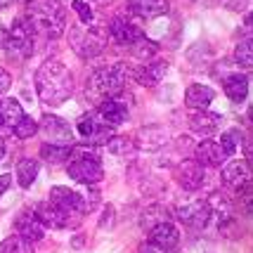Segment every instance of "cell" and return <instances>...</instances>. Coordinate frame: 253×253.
Wrapping results in <instances>:
<instances>
[{
  "label": "cell",
  "mask_w": 253,
  "mask_h": 253,
  "mask_svg": "<svg viewBox=\"0 0 253 253\" xmlns=\"http://www.w3.org/2000/svg\"><path fill=\"white\" fill-rule=\"evenodd\" d=\"M36 90L43 104L59 107L74 92V74L59 59H47L36 71Z\"/></svg>",
  "instance_id": "6da1fadb"
},
{
  "label": "cell",
  "mask_w": 253,
  "mask_h": 253,
  "mask_svg": "<svg viewBox=\"0 0 253 253\" xmlns=\"http://www.w3.org/2000/svg\"><path fill=\"white\" fill-rule=\"evenodd\" d=\"M128 81H132V66H128L126 62H119V64H114V66H102V69H97L88 78V83H85V97L92 104L99 107L104 99L119 97L123 90H126Z\"/></svg>",
  "instance_id": "7a4b0ae2"
},
{
  "label": "cell",
  "mask_w": 253,
  "mask_h": 253,
  "mask_svg": "<svg viewBox=\"0 0 253 253\" xmlns=\"http://www.w3.org/2000/svg\"><path fill=\"white\" fill-rule=\"evenodd\" d=\"M24 17L33 31L45 38H59L66 29V10L59 0H29Z\"/></svg>",
  "instance_id": "3957f363"
},
{
  "label": "cell",
  "mask_w": 253,
  "mask_h": 253,
  "mask_svg": "<svg viewBox=\"0 0 253 253\" xmlns=\"http://www.w3.org/2000/svg\"><path fill=\"white\" fill-rule=\"evenodd\" d=\"M69 177H74L81 185H97L104 177V168L99 156L92 149H71V159H69Z\"/></svg>",
  "instance_id": "277c9868"
},
{
  "label": "cell",
  "mask_w": 253,
  "mask_h": 253,
  "mask_svg": "<svg viewBox=\"0 0 253 253\" xmlns=\"http://www.w3.org/2000/svg\"><path fill=\"white\" fill-rule=\"evenodd\" d=\"M69 38H71V47L76 50L78 57L83 59H92L97 57L104 45H107V31L99 29V26H92V24H78L69 31Z\"/></svg>",
  "instance_id": "5b68a950"
},
{
  "label": "cell",
  "mask_w": 253,
  "mask_h": 253,
  "mask_svg": "<svg viewBox=\"0 0 253 253\" xmlns=\"http://www.w3.org/2000/svg\"><path fill=\"white\" fill-rule=\"evenodd\" d=\"M33 43H36V31H33V26L29 24L26 17H19L17 22L12 24L5 50H7L14 59H24V57H31Z\"/></svg>",
  "instance_id": "8992f818"
},
{
  "label": "cell",
  "mask_w": 253,
  "mask_h": 253,
  "mask_svg": "<svg viewBox=\"0 0 253 253\" xmlns=\"http://www.w3.org/2000/svg\"><path fill=\"white\" fill-rule=\"evenodd\" d=\"M33 213H36V218L43 222L45 227H52V230L76 227L78 222H81V215L59 209V206L52 204L50 199H47V201H41V204H36V206H33Z\"/></svg>",
  "instance_id": "52a82bcc"
},
{
  "label": "cell",
  "mask_w": 253,
  "mask_h": 253,
  "mask_svg": "<svg viewBox=\"0 0 253 253\" xmlns=\"http://www.w3.org/2000/svg\"><path fill=\"white\" fill-rule=\"evenodd\" d=\"M81 137L90 144H107L111 140V126L104 123V119L99 116L97 111H90V114H83L76 123Z\"/></svg>",
  "instance_id": "ba28073f"
},
{
  "label": "cell",
  "mask_w": 253,
  "mask_h": 253,
  "mask_svg": "<svg viewBox=\"0 0 253 253\" xmlns=\"http://www.w3.org/2000/svg\"><path fill=\"white\" fill-rule=\"evenodd\" d=\"M222 185L227 189H234V192H242L244 187H251L253 182V168L246 159H234L230 164L222 166Z\"/></svg>",
  "instance_id": "9c48e42d"
},
{
  "label": "cell",
  "mask_w": 253,
  "mask_h": 253,
  "mask_svg": "<svg viewBox=\"0 0 253 253\" xmlns=\"http://www.w3.org/2000/svg\"><path fill=\"white\" fill-rule=\"evenodd\" d=\"M175 215L189 230H204L211 222V206L209 201H189L185 206H177Z\"/></svg>",
  "instance_id": "30bf717a"
},
{
  "label": "cell",
  "mask_w": 253,
  "mask_h": 253,
  "mask_svg": "<svg viewBox=\"0 0 253 253\" xmlns=\"http://www.w3.org/2000/svg\"><path fill=\"white\" fill-rule=\"evenodd\" d=\"M109 33H111V38L119 45H123V47H132L137 41L144 38L142 29L135 22H130L128 17H114L109 24Z\"/></svg>",
  "instance_id": "8fae6325"
},
{
  "label": "cell",
  "mask_w": 253,
  "mask_h": 253,
  "mask_svg": "<svg viewBox=\"0 0 253 253\" xmlns=\"http://www.w3.org/2000/svg\"><path fill=\"white\" fill-rule=\"evenodd\" d=\"M38 130H43L47 144H59V147H71V128L66 126L59 116L45 114L43 123L38 126Z\"/></svg>",
  "instance_id": "7c38bea8"
},
{
  "label": "cell",
  "mask_w": 253,
  "mask_h": 253,
  "mask_svg": "<svg viewBox=\"0 0 253 253\" xmlns=\"http://www.w3.org/2000/svg\"><path fill=\"white\" fill-rule=\"evenodd\" d=\"M175 180L180 182V187L194 192L204 185V166L197 159H182L175 168Z\"/></svg>",
  "instance_id": "4fadbf2b"
},
{
  "label": "cell",
  "mask_w": 253,
  "mask_h": 253,
  "mask_svg": "<svg viewBox=\"0 0 253 253\" xmlns=\"http://www.w3.org/2000/svg\"><path fill=\"white\" fill-rule=\"evenodd\" d=\"M166 74H168V62H166V59H154V57H152V59H147L144 64L132 66V81H137L144 88L159 83Z\"/></svg>",
  "instance_id": "5bb4252c"
},
{
  "label": "cell",
  "mask_w": 253,
  "mask_h": 253,
  "mask_svg": "<svg viewBox=\"0 0 253 253\" xmlns=\"http://www.w3.org/2000/svg\"><path fill=\"white\" fill-rule=\"evenodd\" d=\"M14 230L19 237H24L26 242H41L45 237V225L38 218L33 211H22L14 220Z\"/></svg>",
  "instance_id": "9a60e30c"
},
{
  "label": "cell",
  "mask_w": 253,
  "mask_h": 253,
  "mask_svg": "<svg viewBox=\"0 0 253 253\" xmlns=\"http://www.w3.org/2000/svg\"><path fill=\"white\" fill-rule=\"evenodd\" d=\"M97 114L104 119V123H109V126H121V123L128 121V102L123 99V92L119 97L104 99L97 107Z\"/></svg>",
  "instance_id": "2e32d148"
},
{
  "label": "cell",
  "mask_w": 253,
  "mask_h": 253,
  "mask_svg": "<svg viewBox=\"0 0 253 253\" xmlns=\"http://www.w3.org/2000/svg\"><path fill=\"white\" fill-rule=\"evenodd\" d=\"M168 140H170V135H168V130H166L164 126H147V128H142V130L137 132L135 147L147 149V152H156V149L166 147Z\"/></svg>",
  "instance_id": "e0dca14e"
},
{
  "label": "cell",
  "mask_w": 253,
  "mask_h": 253,
  "mask_svg": "<svg viewBox=\"0 0 253 253\" xmlns=\"http://www.w3.org/2000/svg\"><path fill=\"white\" fill-rule=\"evenodd\" d=\"M149 242L170 253L173 249H177V244H180V232H177V227L173 222H159V225H154V227L149 230Z\"/></svg>",
  "instance_id": "ac0fdd59"
},
{
  "label": "cell",
  "mask_w": 253,
  "mask_h": 253,
  "mask_svg": "<svg viewBox=\"0 0 253 253\" xmlns=\"http://www.w3.org/2000/svg\"><path fill=\"white\" fill-rule=\"evenodd\" d=\"M215 99V90L204 83H192L185 92V104L192 111H204L211 107V102Z\"/></svg>",
  "instance_id": "d6986e66"
},
{
  "label": "cell",
  "mask_w": 253,
  "mask_h": 253,
  "mask_svg": "<svg viewBox=\"0 0 253 253\" xmlns=\"http://www.w3.org/2000/svg\"><path fill=\"white\" fill-rule=\"evenodd\" d=\"M194 156H197L199 164L206 166V168H218V166H222V161L227 159L225 152H222L220 142H215V140H204V142H199L197 149H194Z\"/></svg>",
  "instance_id": "ffe728a7"
},
{
  "label": "cell",
  "mask_w": 253,
  "mask_h": 253,
  "mask_svg": "<svg viewBox=\"0 0 253 253\" xmlns=\"http://www.w3.org/2000/svg\"><path fill=\"white\" fill-rule=\"evenodd\" d=\"M128 7L132 14H137L142 19H156V17L168 14L170 10L168 0H128Z\"/></svg>",
  "instance_id": "44dd1931"
},
{
  "label": "cell",
  "mask_w": 253,
  "mask_h": 253,
  "mask_svg": "<svg viewBox=\"0 0 253 253\" xmlns=\"http://www.w3.org/2000/svg\"><path fill=\"white\" fill-rule=\"evenodd\" d=\"M189 128L192 132H199V135H213L220 126V116L218 114H211L209 109L204 111H192L189 114Z\"/></svg>",
  "instance_id": "7402d4cb"
},
{
  "label": "cell",
  "mask_w": 253,
  "mask_h": 253,
  "mask_svg": "<svg viewBox=\"0 0 253 253\" xmlns=\"http://www.w3.org/2000/svg\"><path fill=\"white\" fill-rule=\"evenodd\" d=\"M24 119V109L22 104L17 102V99H0V126L2 128H10V130H14V126Z\"/></svg>",
  "instance_id": "603a6c76"
},
{
  "label": "cell",
  "mask_w": 253,
  "mask_h": 253,
  "mask_svg": "<svg viewBox=\"0 0 253 253\" xmlns=\"http://www.w3.org/2000/svg\"><path fill=\"white\" fill-rule=\"evenodd\" d=\"M225 95L232 99V102H244L246 95H249V78L244 74H232V76L225 78Z\"/></svg>",
  "instance_id": "cb8c5ba5"
},
{
  "label": "cell",
  "mask_w": 253,
  "mask_h": 253,
  "mask_svg": "<svg viewBox=\"0 0 253 253\" xmlns=\"http://www.w3.org/2000/svg\"><path fill=\"white\" fill-rule=\"evenodd\" d=\"M36 177H38V161L36 159H22L17 164V182H19V187L29 189L36 182Z\"/></svg>",
  "instance_id": "d4e9b609"
},
{
  "label": "cell",
  "mask_w": 253,
  "mask_h": 253,
  "mask_svg": "<svg viewBox=\"0 0 253 253\" xmlns=\"http://www.w3.org/2000/svg\"><path fill=\"white\" fill-rule=\"evenodd\" d=\"M41 156H43L47 164H62L71 159V147H59V144H47L45 142L41 147Z\"/></svg>",
  "instance_id": "484cf974"
},
{
  "label": "cell",
  "mask_w": 253,
  "mask_h": 253,
  "mask_svg": "<svg viewBox=\"0 0 253 253\" xmlns=\"http://www.w3.org/2000/svg\"><path fill=\"white\" fill-rule=\"evenodd\" d=\"M234 62L242 69H253V36L239 41V45L234 47Z\"/></svg>",
  "instance_id": "4316f807"
},
{
  "label": "cell",
  "mask_w": 253,
  "mask_h": 253,
  "mask_svg": "<svg viewBox=\"0 0 253 253\" xmlns=\"http://www.w3.org/2000/svg\"><path fill=\"white\" fill-rule=\"evenodd\" d=\"M0 253H33L31 242H26L19 234H12L0 244Z\"/></svg>",
  "instance_id": "83f0119b"
},
{
  "label": "cell",
  "mask_w": 253,
  "mask_h": 253,
  "mask_svg": "<svg viewBox=\"0 0 253 253\" xmlns=\"http://www.w3.org/2000/svg\"><path fill=\"white\" fill-rule=\"evenodd\" d=\"M107 149L116 156H126L135 149V140H130L128 135H111V140L107 142Z\"/></svg>",
  "instance_id": "f1b7e54d"
},
{
  "label": "cell",
  "mask_w": 253,
  "mask_h": 253,
  "mask_svg": "<svg viewBox=\"0 0 253 253\" xmlns=\"http://www.w3.org/2000/svg\"><path fill=\"white\" fill-rule=\"evenodd\" d=\"M12 132H14L19 140H29V137H33V135L38 132V123L33 121L31 116H26V114H24V119L14 126V130Z\"/></svg>",
  "instance_id": "f546056e"
},
{
  "label": "cell",
  "mask_w": 253,
  "mask_h": 253,
  "mask_svg": "<svg viewBox=\"0 0 253 253\" xmlns=\"http://www.w3.org/2000/svg\"><path fill=\"white\" fill-rule=\"evenodd\" d=\"M239 140H242V132H239V130H227V132H222L220 147H222V152H225V156H227V159H230V156H234L237 147H239Z\"/></svg>",
  "instance_id": "4dcf8cb0"
},
{
  "label": "cell",
  "mask_w": 253,
  "mask_h": 253,
  "mask_svg": "<svg viewBox=\"0 0 253 253\" xmlns=\"http://www.w3.org/2000/svg\"><path fill=\"white\" fill-rule=\"evenodd\" d=\"M237 204H239V211H242L246 218H253V187H244L239 192Z\"/></svg>",
  "instance_id": "1f68e13d"
},
{
  "label": "cell",
  "mask_w": 253,
  "mask_h": 253,
  "mask_svg": "<svg viewBox=\"0 0 253 253\" xmlns=\"http://www.w3.org/2000/svg\"><path fill=\"white\" fill-rule=\"evenodd\" d=\"M71 7H74L76 14L81 17V24H92L95 14H92V7H90L85 0H71Z\"/></svg>",
  "instance_id": "d6a6232c"
},
{
  "label": "cell",
  "mask_w": 253,
  "mask_h": 253,
  "mask_svg": "<svg viewBox=\"0 0 253 253\" xmlns=\"http://www.w3.org/2000/svg\"><path fill=\"white\" fill-rule=\"evenodd\" d=\"M10 88H12V76H10V71H5V69L0 66V95H2V92H7Z\"/></svg>",
  "instance_id": "836d02e7"
},
{
  "label": "cell",
  "mask_w": 253,
  "mask_h": 253,
  "mask_svg": "<svg viewBox=\"0 0 253 253\" xmlns=\"http://www.w3.org/2000/svg\"><path fill=\"white\" fill-rule=\"evenodd\" d=\"M242 149H244V156H246V161H249V164H253V137H244Z\"/></svg>",
  "instance_id": "e575fe53"
},
{
  "label": "cell",
  "mask_w": 253,
  "mask_h": 253,
  "mask_svg": "<svg viewBox=\"0 0 253 253\" xmlns=\"http://www.w3.org/2000/svg\"><path fill=\"white\" fill-rule=\"evenodd\" d=\"M140 253H168V251H164L161 246H156V244H152V242H144L142 246H140Z\"/></svg>",
  "instance_id": "d590c367"
},
{
  "label": "cell",
  "mask_w": 253,
  "mask_h": 253,
  "mask_svg": "<svg viewBox=\"0 0 253 253\" xmlns=\"http://www.w3.org/2000/svg\"><path fill=\"white\" fill-rule=\"evenodd\" d=\"M10 182H12V175H0V197H2V194L7 192Z\"/></svg>",
  "instance_id": "8d00e7d4"
},
{
  "label": "cell",
  "mask_w": 253,
  "mask_h": 253,
  "mask_svg": "<svg viewBox=\"0 0 253 253\" xmlns=\"http://www.w3.org/2000/svg\"><path fill=\"white\" fill-rule=\"evenodd\" d=\"M7 36H10V31L0 24V47H5V45H7Z\"/></svg>",
  "instance_id": "74e56055"
},
{
  "label": "cell",
  "mask_w": 253,
  "mask_h": 253,
  "mask_svg": "<svg viewBox=\"0 0 253 253\" xmlns=\"http://www.w3.org/2000/svg\"><path fill=\"white\" fill-rule=\"evenodd\" d=\"M244 24H246V29H249V31H251V36H253V12H249V14H246Z\"/></svg>",
  "instance_id": "f35d334b"
},
{
  "label": "cell",
  "mask_w": 253,
  "mask_h": 253,
  "mask_svg": "<svg viewBox=\"0 0 253 253\" xmlns=\"http://www.w3.org/2000/svg\"><path fill=\"white\" fill-rule=\"evenodd\" d=\"M2 154H5V140L0 137V159H2Z\"/></svg>",
  "instance_id": "ab89813d"
},
{
  "label": "cell",
  "mask_w": 253,
  "mask_h": 253,
  "mask_svg": "<svg viewBox=\"0 0 253 253\" xmlns=\"http://www.w3.org/2000/svg\"><path fill=\"white\" fill-rule=\"evenodd\" d=\"M10 2H12V0H0V10H2V7H7Z\"/></svg>",
  "instance_id": "60d3db41"
},
{
  "label": "cell",
  "mask_w": 253,
  "mask_h": 253,
  "mask_svg": "<svg viewBox=\"0 0 253 253\" xmlns=\"http://www.w3.org/2000/svg\"><path fill=\"white\" fill-rule=\"evenodd\" d=\"M249 121L253 123V104H251V109H249Z\"/></svg>",
  "instance_id": "b9f144b4"
},
{
  "label": "cell",
  "mask_w": 253,
  "mask_h": 253,
  "mask_svg": "<svg viewBox=\"0 0 253 253\" xmlns=\"http://www.w3.org/2000/svg\"><path fill=\"white\" fill-rule=\"evenodd\" d=\"M97 2L99 5H104V2H111V0H97Z\"/></svg>",
  "instance_id": "7bdbcfd3"
}]
</instances>
